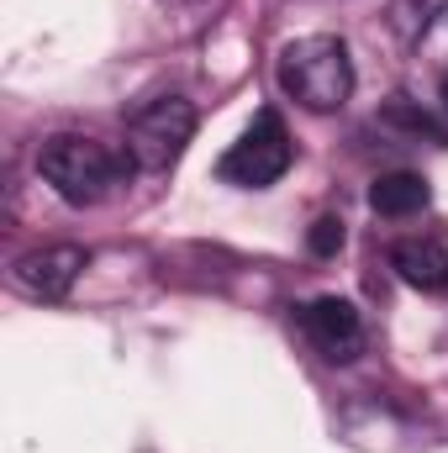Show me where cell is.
<instances>
[{"instance_id":"6da1fadb","label":"cell","mask_w":448,"mask_h":453,"mask_svg":"<svg viewBox=\"0 0 448 453\" xmlns=\"http://www.w3.org/2000/svg\"><path fill=\"white\" fill-rule=\"evenodd\" d=\"M137 164L127 153H116L96 137H80V132H58L37 148V174L69 201V206H96L106 201L116 185H127Z\"/></svg>"},{"instance_id":"7a4b0ae2","label":"cell","mask_w":448,"mask_h":453,"mask_svg":"<svg viewBox=\"0 0 448 453\" xmlns=\"http://www.w3.org/2000/svg\"><path fill=\"white\" fill-rule=\"evenodd\" d=\"M280 90L306 111H343L353 96V58L337 37H301L280 53Z\"/></svg>"},{"instance_id":"3957f363","label":"cell","mask_w":448,"mask_h":453,"mask_svg":"<svg viewBox=\"0 0 448 453\" xmlns=\"http://www.w3.org/2000/svg\"><path fill=\"white\" fill-rule=\"evenodd\" d=\"M196 137V106L180 96H158L127 116V158L143 174H164L180 164V153Z\"/></svg>"},{"instance_id":"277c9868","label":"cell","mask_w":448,"mask_h":453,"mask_svg":"<svg viewBox=\"0 0 448 453\" xmlns=\"http://www.w3.org/2000/svg\"><path fill=\"white\" fill-rule=\"evenodd\" d=\"M290 132H285V121L280 111H259L253 116V127L232 142L222 153V164H217V174H222L227 185H243V190H264V185H274L285 169H290Z\"/></svg>"},{"instance_id":"5b68a950","label":"cell","mask_w":448,"mask_h":453,"mask_svg":"<svg viewBox=\"0 0 448 453\" xmlns=\"http://www.w3.org/2000/svg\"><path fill=\"white\" fill-rule=\"evenodd\" d=\"M85 248H74V242H53V248H37V253H27V258H16V269H11V285L21 290V296H32V301H64L69 290H74V280L85 274Z\"/></svg>"},{"instance_id":"8992f818","label":"cell","mask_w":448,"mask_h":453,"mask_svg":"<svg viewBox=\"0 0 448 453\" xmlns=\"http://www.w3.org/2000/svg\"><path fill=\"white\" fill-rule=\"evenodd\" d=\"M301 322H306V338L317 342L322 358H333V364H353V358L364 353L359 311H353L343 296H317V301L301 311Z\"/></svg>"},{"instance_id":"52a82bcc","label":"cell","mask_w":448,"mask_h":453,"mask_svg":"<svg viewBox=\"0 0 448 453\" xmlns=\"http://www.w3.org/2000/svg\"><path fill=\"white\" fill-rule=\"evenodd\" d=\"M390 269L412 285V290H428V296H444L448 290V253L444 242L433 237H406L390 248Z\"/></svg>"},{"instance_id":"ba28073f","label":"cell","mask_w":448,"mask_h":453,"mask_svg":"<svg viewBox=\"0 0 448 453\" xmlns=\"http://www.w3.org/2000/svg\"><path fill=\"white\" fill-rule=\"evenodd\" d=\"M433 201V190H428V180L422 174H380L375 185H369V206L380 211V217H417L422 206Z\"/></svg>"},{"instance_id":"9c48e42d","label":"cell","mask_w":448,"mask_h":453,"mask_svg":"<svg viewBox=\"0 0 448 453\" xmlns=\"http://www.w3.org/2000/svg\"><path fill=\"white\" fill-rule=\"evenodd\" d=\"M444 21H448V0H390V32L401 42H422Z\"/></svg>"},{"instance_id":"30bf717a","label":"cell","mask_w":448,"mask_h":453,"mask_svg":"<svg viewBox=\"0 0 448 453\" xmlns=\"http://www.w3.org/2000/svg\"><path fill=\"white\" fill-rule=\"evenodd\" d=\"M380 121H385V127H401V132H412V137H428V142H448L444 121L433 111H422V106H412V101H385Z\"/></svg>"},{"instance_id":"8fae6325","label":"cell","mask_w":448,"mask_h":453,"mask_svg":"<svg viewBox=\"0 0 448 453\" xmlns=\"http://www.w3.org/2000/svg\"><path fill=\"white\" fill-rule=\"evenodd\" d=\"M306 242H312V253H317V258H333L337 248H343V222H337V217H317Z\"/></svg>"},{"instance_id":"7c38bea8","label":"cell","mask_w":448,"mask_h":453,"mask_svg":"<svg viewBox=\"0 0 448 453\" xmlns=\"http://www.w3.org/2000/svg\"><path fill=\"white\" fill-rule=\"evenodd\" d=\"M444 106H448V80H444Z\"/></svg>"}]
</instances>
